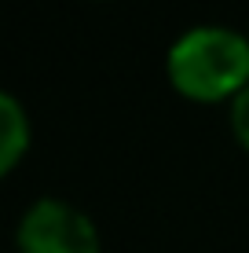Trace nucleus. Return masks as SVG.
I'll return each mask as SVG.
<instances>
[{"label":"nucleus","mask_w":249,"mask_h":253,"mask_svg":"<svg viewBox=\"0 0 249 253\" xmlns=\"http://www.w3.org/2000/svg\"><path fill=\"white\" fill-rule=\"evenodd\" d=\"M30 151V114L19 95L0 92V172H11Z\"/></svg>","instance_id":"obj_3"},{"label":"nucleus","mask_w":249,"mask_h":253,"mask_svg":"<svg viewBox=\"0 0 249 253\" xmlns=\"http://www.w3.org/2000/svg\"><path fill=\"white\" fill-rule=\"evenodd\" d=\"M165 74L173 88L187 99H235L249 84V37L216 22L191 26L169 44Z\"/></svg>","instance_id":"obj_1"},{"label":"nucleus","mask_w":249,"mask_h":253,"mask_svg":"<svg viewBox=\"0 0 249 253\" xmlns=\"http://www.w3.org/2000/svg\"><path fill=\"white\" fill-rule=\"evenodd\" d=\"M15 246L19 253H103L92 216L55 195H40L26 206L15 228Z\"/></svg>","instance_id":"obj_2"},{"label":"nucleus","mask_w":249,"mask_h":253,"mask_svg":"<svg viewBox=\"0 0 249 253\" xmlns=\"http://www.w3.org/2000/svg\"><path fill=\"white\" fill-rule=\"evenodd\" d=\"M227 114H231V132H235V139L242 147H249V84L235 95V99H231Z\"/></svg>","instance_id":"obj_4"}]
</instances>
